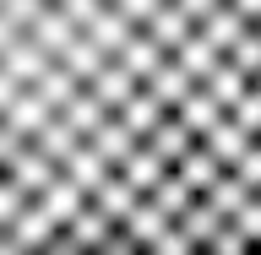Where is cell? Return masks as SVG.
I'll return each mask as SVG.
<instances>
[{"instance_id": "1", "label": "cell", "mask_w": 261, "mask_h": 255, "mask_svg": "<svg viewBox=\"0 0 261 255\" xmlns=\"http://www.w3.org/2000/svg\"><path fill=\"white\" fill-rule=\"evenodd\" d=\"M0 255H261V0H0Z\"/></svg>"}]
</instances>
